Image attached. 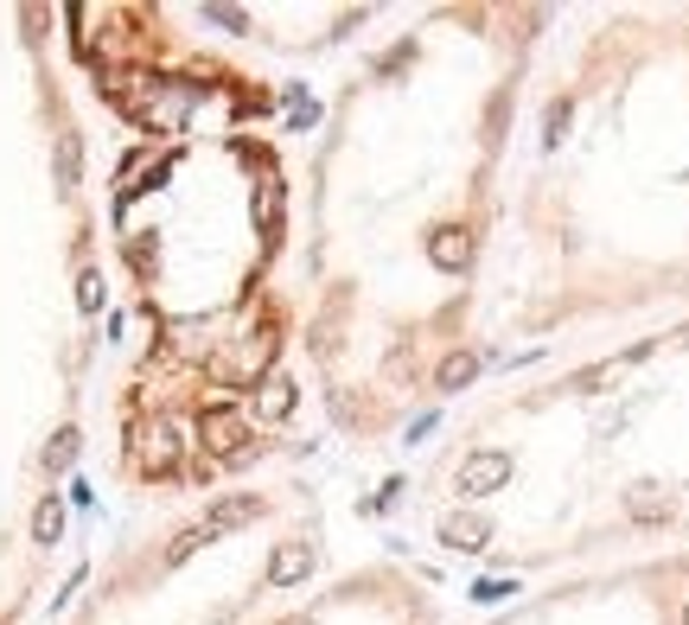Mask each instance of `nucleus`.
I'll use <instances>...</instances> for the list:
<instances>
[{
    "instance_id": "1",
    "label": "nucleus",
    "mask_w": 689,
    "mask_h": 625,
    "mask_svg": "<svg viewBox=\"0 0 689 625\" xmlns=\"http://www.w3.org/2000/svg\"><path fill=\"white\" fill-rule=\"evenodd\" d=\"M683 625H689V613H683Z\"/></svg>"
}]
</instances>
